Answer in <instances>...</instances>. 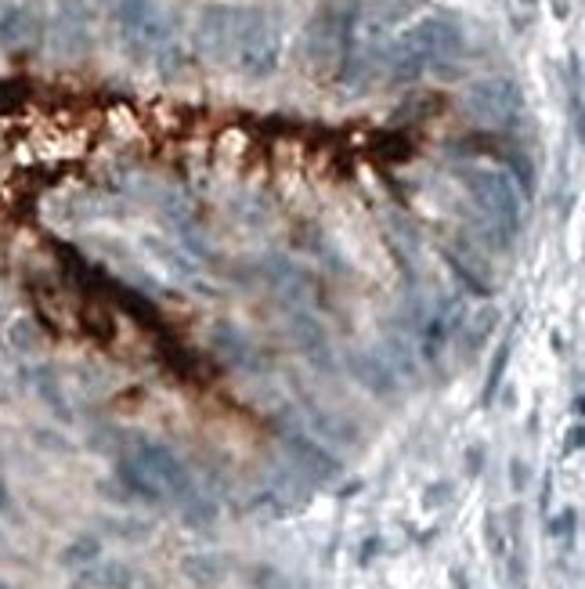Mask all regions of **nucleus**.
Here are the masks:
<instances>
[{"label":"nucleus","instance_id":"nucleus-9","mask_svg":"<svg viewBox=\"0 0 585 589\" xmlns=\"http://www.w3.org/2000/svg\"><path fill=\"white\" fill-rule=\"evenodd\" d=\"M51 44L62 59H80L91 48V8L87 0H54Z\"/></svg>","mask_w":585,"mask_h":589},{"label":"nucleus","instance_id":"nucleus-6","mask_svg":"<svg viewBox=\"0 0 585 589\" xmlns=\"http://www.w3.org/2000/svg\"><path fill=\"white\" fill-rule=\"evenodd\" d=\"M463 189L470 192L477 210H485V218L499 228L506 239H514L524 228V196L517 189V181L503 167L488 163H470L459 170Z\"/></svg>","mask_w":585,"mask_h":589},{"label":"nucleus","instance_id":"nucleus-17","mask_svg":"<svg viewBox=\"0 0 585 589\" xmlns=\"http://www.w3.org/2000/svg\"><path fill=\"white\" fill-rule=\"evenodd\" d=\"M33 391L40 395V401L48 406L54 416H62V420H69V401H66V391H62V380H58V372L51 366H40L33 369Z\"/></svg>","mask_w":585,"mask_h":589},{"label":"nucleus","instance_id":"nucleus-14","mask_svg":"<svg viewBox=\"0 0 585 589\" xmlns=\"http://www.w3.org/2000/svg\"><path fill=\"white\" fill-rule=\"evenodd\" d=\"M141 250L149 253L156 264H163L178 282H202V271H199V261L192 257V250L178 247L173 239L145 232V236H141Z\"/></svg>","mask_w":585,"mask_h":589},{"label":"nucleus","instance_id":"nucleus-2","mask_svg":"<svg viewBox=\"0 0 585 589\" xmlns=\"http://www.w3.org/2000/svg\"><path fill=\"white\" fill-rule=\"evenodd\" d=\"M116 481L123 485V492H130V499L152 502V507H163V502L181 507L199 492L181 456L170 445L145 435L127 438V449L116 459Z\"/></svg>","mask_w":585,"mask_h":589},{"label":"nucleus","instance_id":"nucleus-31","mask_svg":"<svg viewBox=\"0 0 585 589\" xmlns=\"http://www.w3.org/2000/svg\"><path fill=\"white\" fill-rule=\"evenodd\" d=\"M11 510V492H8V485L0 481V513H8Z\"/></svg>","mask_w":585,"mask_h":589},{"label":"nucleus","instance_id":"nucleus-29","mask_svg":"<svg viewBox=\"0 0 585 589\" xmlns=\"http://www.w3.org/2000/svg\"><path fill=\"white\" fill-rule=\"evenodd\" d=\"M509 478H514L517 492H524V488H528V463H524V459H509Z\"/></svg>","mask_w":585,"mask_h":589},{"label":"nucleus","instance_id":"nucleus-21","mask_svg":"<svg viewBox=\"0 0 585 589\" xmlns=\"http://www.w3.org/2000/svg\"><path fill=\"white\" fill-rule=\"evenodd\" d=\"M509 355H514V343H503L499 351L492 355V366H488V380H485V395H480V401L485 406H492L495 401V395H499V387H503V380H506V366H509Z\"/></svg>","mask_w":585,"mask_h":589},{"label":"nucleus","instance_id":"nucleus-23","mask_svg":"<svg viewBox=\"0 0 585 589\" xmlns=\"http://www.w3.org/2000/svg\"><path fill=\"white\" fill-rule=\"evenodd\" d=\"M452 481H434L427 492H423V510H437V507H445V502H452Z\"/></svg>","mask_w":585,"mask_h":589},{"label":"nucleus","instance_id":"nucleus-7","mask_svg":"<svg viewBox=\"0 0 585 589\" xmlns=\"http://www.w3.org/2000/svg\"><path fill=\"white\" fill-rule=\"evenodd\" d=\"M463 112L480 127H514L524 117V91L509 77H480L463 91Z\"/></svg>","mask_w":585,"mask_h":589},{"label":"nucleus","instance_id":"nucleus-11","mask_svg":"<svg viewBox=\"0 0 585 589\" xmlns=\"http://www.w3.org/2000/svg\"><path fill=\"white\" fill-rule=\"evenodd\" d=\"M210 340H214V351L221 355L228 366L246 369V372H265V366H268L265 351H260L257 343L246 337L236 322H217Z\"/></svg>","mask_w":585,"mask_h":589},{"label":"nucleus","instance_id":"nucleus-22","mask_svg":"<svg viewBox=\"0 0 585 589\" xmlns=\"http://www.w3.org/2000/svg\"><path fill=\"white\" fill-rule=\"evenodd\" d=\"M575 528H578V510H575V507H564V510L549 521V536L561 539V542H572Z\"/></svg>","mask_w":585,"mask_h":589},{"label":"nucleus","instance_id":"nucleus-28","mask_svg":"<svg viewBox=\"0 0 585 589\" xmlns=\"http://www.w3.org/2000/svg\"><path fill=\"white\" fill-rule=\"evenodd\" d=\"M509 582H514V589H528V568H524L520 553L509 557Z\"/></svg>","mask_w":585,"mask_h":589},{"label":"nucleus","instance_id":"nucleus-16","mask_svg":"<svg viewBox=\"0 0 585 589\" xmlns=\"http://www.w3.org/2000/svg\"><path fill=\"white\" fill-rule=\"evenodd\" d=\"M304 416H307V423L315 427V435L321 438H329V441H355V427L344 423L340 416H333L318 406V401L311 398H304Z\"/></svg>","mask_w":585,"mask_h":589},{"label":"nucleus","instance_id":"nucleus-19","mask_svg":"<svg viewBox=\"0 0 585 589\" xmlns=\"http://www.w3.org/2000/svg\"><path fill=\"white\" fill-rule=\"evenodd\" d=\"M101 550H106V546H101L98 536H77V539L66 546L62 553H58V560H62L66 568L77 571V568H83V565H91V560H98Z\"/></svg>","mask_w":585,"mask_h":589},{"label":"nucleus","instance_id":"nucleus-5","mask_svg":"<svg viewBox=\"0 0 585 589\" xmlns=\"http://www.w3.org/2000/svg\"><path fill=\"white\" fill-rule=\"evenodd\" d=\"M361 8L355 0H326L307 26V59L318 77H344L355 48Z\"/></svg>","mask_w":585,"mask_h":589},{"label":"nucleus","instance_id":"nucleus-13","mask_svg":"<svg viewBox=\"0 0 585 589\" xmlns=\"http://www.w3.org/2000/svg\"><path fill=\"white\" fill-rule=\"evenodd\" d=\"M40 30L33 0H0V48H22Z\"/></svg>","mask_w":585,"mask_h":589},{"label":"nucleus","instance_id":"nucleus-30","mask_svg":"<svg viewBox=\"0 0 585 589\" xmlns=\"http://www.w3.org/2000/svg\"><path fill=\"white\" fill-rule=\"evenodd\" d=\"M379 550V539H369V546H361V565H369V560L376 557Z\"/></svg>","mask_w":585,"mask_h":589},{"label":"nucleus","instance_id":"nucleus-27","mask_svg":"<svg viewBox=\"0 0 585 589\" xmlns=\"http://www.w3.org/2000/svg\"><path fill=\"white\" fill-rule=\"evenodd\" d=\"M485 445H470V449H466V473H470V478H477L480 470H485Z\"/></svg>","mask_w":585,"mask_h":589},{"label":"nucleus","instance_id":"nucleus-25","mask_svg":"<svg viewBox=\"0 0 585 589\" xmlns=\"http://www.w3.org/2000/svg\"><path fill=\"white\" fill-rule=\"evenodd\" d=\"M485 539H488V550H492L495 557H503V553H506V536H503L499 517H495V513L485 517Z\"/></svg>","mask_w":585,"mask_h":589},{"label":"nucleus","instance_id":"nucleus-33","mask_svg":"<svg viewBox=\"0 0 585 589\" xmlns=\"http://www.w3.org/2000/svg\"><path fill=\"white\" fill-rule=\"evenodd\" d=\"M0 383H4V377H0Z\"/></svg>","mask_w":585,"mask_h":589},{"label":"nucleus","instance_id":"nucleus-10","mask_svg":"<svg viewBox=\"0 0 585 589\" xmlns=\"http://www.w3.org/2000/svg\"><path fill=\"white\" fill-rule=\"evenodd\" d=\"M289 333H292V343H297V351L307 358V366H315L318 372H333L336 358H333V343H329V333L321 329V322L315 319L311 311H297L289 322Z\"/></svg>","mask_w":585,"mask_h":589},{"label":"nucleus","instance_id":"nucleus-26","mask_svg":"<svg viewBox=\"0 0 585 589\" xmlns=\"http://www.w3.org/2000/svg\"><path fill=\"white\" fill-rule=\"evenodd\" d=\"M582 441H585V427H582V420H575L572 427H567V435H564V456H578Z\"/></svg>","mask_w":585,"mask_h":589},{"label":"nucleus","instance_id":"nucleus-12","mask_svg":"<svg viewBox=\"0 0 585 589\" xmlns=\"http://www.w3.org/2000/svg\"><path fill=\"white\" fill-rule=\"evenodd\" d=\"M347 369L365 391L376 398H394L398 395V372L387 366L384 355L376 351H347Z\"/></svg>","mask_w":585,"mask_h":589},{"label":"nucleus","instance_id":"nucleus-24","mask_svg":"<svg viewBox=\"0 0 585 589\" xmlns=\"http://www.w3.org/2000/svg\"><path fill=\"white\" fill-rule=\"evenodd\" d=\"M11 343L19 351H29V348H37V326L29 322V319H19L11 326Z\"/></svg>","mask_w":585,"mask_h":589},{"label":"nucleus","instance_id":"nucleus-8","mask_svg":"<svg viewBox=\"0 0 585 589\" xmlns=\"http://www.w3.org/2000/svg\"><path fill=\"white\" fill-rule=\"evenodd\" d=\"M275 430H279V441H282L286 456H289L292 470H297L304 481H311V485H333V481H340L344 463L311 435V430H307V423L282 420Z\"/></svg>","mask_w":585,"mask_h":589},{"label":"nucleus","instance_id":"nucleus-20","mask_svg":"<svg viewBox=\"0 0 585 589\" xmlns=\"http://www.w3.org/2000/svg\"><path fill=\"white\" fill-rule=\"evenodd\" d=\"M246 582H250L254 589H307L275 565H254L250 571H246Z\"/></svg>","mask_w":585,"mask_h":589},{"label":"nucleus","instance_id":"nucleus-3","mask_svg":"<svg viewBox=\"0 0 585 589\" xmlns=\"http://www.w3.org/2000/svg\"><path fill=\"white\" fill-rule=\"evenodd\" d=\"M463 48V30L459 22H452L445 16H427L416 19L413 26H405L401 33L390 37L387 44V69L394 83H416L448 62L452 54Z\"/></svg>","mask_w":585,"mask_h":589},{"label":"nucleus","instance_id":"nucleus-32","mask_svg":"<svg viewBox=\"0 0 585 589\" xmlns=\"http://www.w3.org/2000/svg\"><path fill=\"white\" fill-rule=\"evenodd\" d=\"M549 496H553V473H546V478H543V510L549 507Z\"/></svg>","mask_w":585,"mask_h":589},{"label":"nucleus","instance_id":"nucleus-4","mask_svg":"<svg viewBox=\"0 0 585 589\" xmlns=\"http://www.w3.org/2000/svg\"><path fill=\"white\" fill-rule=\"evenodd\" d=\"M112 26L130 62L167 69L181 59L178 33L159 0H116Z\"/></svg>","mask_w":585,"mask_h":589},{"label":"nucleus","instance_id":"nucleus-18","mask_svg":"<svg viewBox=\"0 0 585 589\" xmlns=\"http://www.w3.org/2000/svg\"><path fill=\"white\" fill-rule=\"evenodd\" d=\"M181 571L199 586H214L228 575V560L217 557V553H192V557L181 560Z\"/></svg>","mask_w":585,"mask_h":589},{"label":"nucleus","instance_id":"nucleus-15","mask_svg":"<svg viewBox=\"0 0 585 589\" xmlns=\"http://www.w3.org/2000/svg\"><path fill=\"white\" fill-rule=\"evenodd\" d=\"M141 575L138 568L123 565V560H91V565L77 568L72 575V589H138Z\"/></svg>","mask_w":585,"mask_h":589},{"label":"nucleus","instance_id":"nucleus-1","mask_svg":"<svg viewBox=\"0 0 585 589\" xmlns=\"http://www.w3.org/2000/svg\"><path fill=\"white\" fill-rule=\"evenodd\" d=\"M196 48L246 80H268L282 62V19L265 4H207L196 19Z\"/></svg>","mask_w":585,"mask_h":589}]
</instances>
